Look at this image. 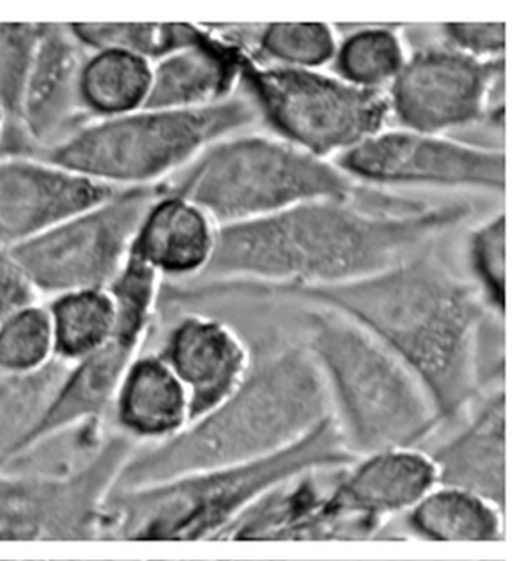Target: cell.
<instances>
[{
  "mask_svg": "<svg viewBox=\"0 0 528 561\" xmlns=\"http://www.w3.org/2000/svg\"><path fill=\"white\" fill-rule=\"evenodd\" d=\"M471 268L486 308L502 317L505 310V215L484 220L470 234Z\"/></svg>",
  "mask_w": 528,
  "mask_h": 561,
  "instance_id": "4dcf8cb0",
  "label": "cell"
},
{
  "mask_svg": "<svg viewBox=\"0 0 528 561\" xmlns=\"http://www.w3.org/2000/svg\"><path fill=\"white\" fill-rule=\"evenodd\" d=\"M41 30L36 22L0 24V112L5 117H19Z\"/></svg>",
  "mask_w": 528,
  "mask_h": 561,
  "instance_id": "f546056e",
  "label": "cell"
},
{
  "mask_svg": "<svg viewBox=\"0 0 528 561\" xmlns=\"http://www.w3.org/2000/svg\"><path fill=\"white\" fill-rule=\"evenodd\" d=\"M504 73V59L479 61L447 46L425 48L408 56L389 88L392 118L404 129L445 136L494 117Z\"/></svg>",
  "mask_w": 528,
  "mask_h": 561,
  "instance_id": "7c38bea8",
  "label": "cell"
},
{
  "mask_svg": "<svg viewBox=\"0 0 528 561\" xmlns=\"http://www.w3.org/2000/svg\"><path fill=\"white\" fill-rule=\"evenodd\" d=\"M243 47L236 39L200 33L188 46L152 64V88L146 107L200 110L231 99L241 80Z\"/></svg>",
  "mask_w": 528,
  "mask_h": 561,
  "instance_id": "e0dca14e",
  "label": "cell"
},
{
  "mask_svg": "<svg viewBox=\"0 0 528 561\" xmlns=\"http://www.w3.org/2000/svg\"><path fill=\"white\" fill-rule=\"evenodd\" d=\"M160 357L188 392L190 424L222 405L249 376L245 343L215 318H183L172 329Z\"/></svg>",
  "mask_w": 528,
  "mask_h": 561,
  "instance_id": "9a60e30c",
  "label": "cell"
},
{
  "mask_svg": "<svg viewBox=\"0 0 528 561\" xmlns=\"http://www.w3.org/2000/svg\"><path fill=\"white\" fill-rule=\"evenodd\" d=\"M241 80L269 126L288 144L329 160L386 129L388 92L365 91L321 70L261 64L243 48Z\"/></svg>",
  "mask_w": 528,
  "mask_h": 561,
  "instance_id": "9c48e42d",
  "label": "cell"
},
{
  "mask_svg": "<svg viewBox=\"0 0 528 561\" xmlns=\"http://www.w3.org/2000/svg\"><path fill=\"white\" fill-rule=\"evenodd\" d=\"M85 48L69 24H43L18 122L48 151L77 133L82 112L80 78Z\"/></svg>",
  "mask_w": 528,
  "mask_h": 561,
  "instance_id": "2e32d148",
  "label": "cell"
},
{
  "mask_svg": "<svg viewBox=\"0 0 528 561\" xmlns=\"http://www.w3.org/2000/svg\"><path fill=\"white\" fill-rule=\"evenodd\" d=\"M152 64L126 51H90L80 78L85 112L108 119L145 110L151 95Z\"/></svg>",
  "mask_w": 528,
  "mask_h": 561,
  "instance_id": "7402d4cb",
  "label": "cell"
},
{
  "mask_svg": "<svg viewBox=\"0 0 528 561\" xmlns=\"http://www.w3.org/2000/svg\"><path fill=\"white\" fill-rule=\"evenodd\" d=\"M55 354L77 365L111 342L117 329V306L108 289H82L56 295L50 306Z\"/></svg>",
  "mask_w": 528,
  "mask_h": 561,
  "instance_id": "d4e9b609",
  "label": "cell"
},
{
  "mask_svg": "<svg viewBox=\"0 0 528 561\" xmlns=\"http://www.w3.org/2000/svg\"><path fill=\"white\" fill-rule=\"evenodd\" d=\"M129 458V443L117 439L66 480L0 478V540L101 537L107 492Z\"/></svg>",
  "mask_w": 528,
  "mask_h": 561,
  "instance_id": "4fadbf2b",
  "label": "cell"
},
{
  "mask_svg": "<svg viewBox=\"0 0 528 561\" xmlns=\"http://www.w3.org/2000/svg\"><path fill=\"white\" fill-rule=\"evenodd\" d=\"M55 357L50 313L39 302L22 310L0 328V371H37Z\"/></svg>",
  "mask_w": 528,
  "mask_h": 561,
  "instance_id": "f1b7e54d",
  "label": "cell"
},
{
  "mask_svg": "<svg viewBox=\"0 0 528 561\" xmlns=\"http://www.w3.org/2000/svg\"><path fill=\"white\" fill-rule=\"evenodd\" d=\"M338 36L324 22H276L261 30L257 47L275 66L321 70L335 59Z\"/></svg>",
  "mask_w": 528,
  "mask_h": 561,
  "instance_id": "83f0119b",
  "label": "cell"
},
{
  "mask_svg": "<svg viewBox=\"0 0 528 561\" xmlns=\"http://www.w3.org/2000/svg\"><path fill=\"white\" fill-rule=\"evenodd\" d=\"M144 339L117 331L106 346L72 366L47 416L30 436L25 453L81 422L96 421L114 403L126 369ZM21 455V456H22Z\"/></svg>",
  "mask_w": 528,
  "mask_h": 561,
  "instance_id": "d6986e66",
  "label": "cell"
},
{
  "mask_svg": "<svg viewBox=\"0 0 528 561\" xmlns=\"http://www.w3.org/2000/svg\"><path fill=\"white\" fill-rule=\"evenodd\" d=\"M170 193L204 209L217 227L267 218L305 202L361 196L358 183L335 163L260 134L209 146Z\"/></svg>",
  "mask_w": 528,
  "mask_h": 561,
  "instance_id": "52a82bcc",
  "label": "cell"
},
{
  "mask_svg": "<svg viewBox=\"0 0 528 561\" xmlns=\"http://www.w3.org/2000/svg\"><path fill=\"white\" fill-rule=\"evenodd\" d=\"M466 204L388 209L317 199L267 218L219 227L215 278L283 284L284 290L335 286L376 275L421 253L470 215Z\"/></svg>",
  "mask_w": 528,
  "mask_h": 561,
  "instance_id": "6da1fadb",
  "label": "cell"
},
{
  "mask_svg": "<svg viewBox=\"0 0 528 561\" xmlns=\"http://www.w3.org/2000/svg\"><path fill=\"white\" fill-rule=\"evenodd\" d=\"M408 526L431 541H500L502 512L473 492L440 485L410 508Z\"/></svg>",
  "mask_w": 528,
  "mask_h": 561,
  "instance_id": "cb8c5ba5",
  "label": "cell"
},
{
  "mask_svg": "<svg viewBox=\"0 0 528 561\" xmlns=\"http://www.w3.org/2000/svg\"><path fill=\"white\" fill-rule=\"evenodd\" d=\"M318 470L291 478L256 501L246 512L241 537H323L352 519L369 527L411 508L437 484L434 462L415 448L366 456L329 493L318 485Z\"/></svg>",
  "mask_w": 528,
  "mask_h": 561,
  "instance_id": "ba28073f",
  "label": "cell"
},
{
  "mask_svg": "<svg viewBox=\"0 0 528 561\" xmlns=\"http://www.w3.org/2000/svg\"><path fill=\"white\" fill-rule=\"evenodd\" d=\"M437 484L505 504V392L490 394L463 432L431 456Z\"/></svg>",
  "mask_w": 528,
  "mask_h": 561,
  "instance_id": "ffe728a7",
  "label": "cell"
},
{
  "mask_svg": "<svg viewBox=\"0 0 528 561\" xmlns=\"http://www.w3.org/2000/svg\"><path fill=\"white\" fill-rule=\"evenodd\" d=\"M5 115L0 112V149H2V141H3V126H5Z\"/></svg>",
  "mask_w": 528,
  "mask_h": 561,
  "instance_id": "836d02e7",
  "label": "cell"
},
{
  "mask_svg": "<svg viewBox=\"0 0 528 561\" xmlns=\"http://www.w3.org/2000/svg\"><path fill=\"white\" fill-rule=\"evenodd\" d=\"M73 365L55 357L37 371H0V463L18 458L54 407Z\"/></svg>",
  "mask_w": 528,
  "mask_h": 561,
  "instance_id": "603a6c76",
  "label": "cell"
},
{
  "mask_svg": "<svg viewBox=\"0 0 528 561\" xmlns=\"http://www.w3.org/2000/svg\"><path fill=\"white\" fill-rule=\"evenodd\" d=\"M408 56L399 30L374 25L344 37L332 64L341 80L365 91L384 92L402 72Z\"/></svg>",
  "mask_w": 528,
  "mask_h": 561,
  "instance_id": "484cf974",
  "label": "cell"
},
{
  "mask_svg": "<svg viewBox=\"0 0 528 561\" xmlns=\"http://www.w3.org/2000/svg\"><path fill=\"white\" fill-rule=\"evenodd\" d=\"M39 297L24 268L7 250H0V328L22 310L37 305Z\"/></svg>",
  "mask_w": 528,
  "mask_h": 561,
  "instance_id": "d6a6232c",
  "label": "cell"
},
{
  "mask_svg": "<svg viewBox=\"0 0 528 561\" xmlns=\"http://www.w3.org/2000/svg\"><path fill=\"white\" fill-rule=\"evenodd\" d=\"M256 119V106L234 96L200 110L145 107L82 126L47 159L111 188H156Z\"/></svg>",
  "mask_w": 528,
  "mask_h": 561,
  "instance_id": "8992f818",
  "label": "cell"
},
{
  "mask_svg": "<svg viewBox=\"0 0 528 561\" xmlns=\"http://www.w3.org/2000/svg\"><path fill=\"white\" fill-rule=\"evenodd\" d=\"M336 167L354 182L374 185H426L440 188L505 191L501 149L463 144L418 130L383 129L336 157Z\"/></svg>",
  "mask_w": 528,
  "mask_h": 561,
  "instance_id": "8fae6325",
  "label": "cell"
},
{
  "mask_svg": "<svg viewBox=\"0 0 528 561\" xmlns=\"http://www.w3.org/2000/svg\"><path fill=\"white\" fill-rule=\"evenodd\" d=\"M307 323V347L355 455L414 448L440 424L421 380L376 336L324 308L310 312Z\"/></svg>",
  "mask_w": 528,
  "mask_h": 561,
  "instance_id": "5b68a950",
  "label": "cell"
},
{
  "mask_svg": "<svg viewBox=\"0 0 528 561\" xmlns=\"http://www.w3.org/2000/svg\"><path fill=\"white\" fill-rule=\"evenodd\" d=\"M217 231L215 220L193 202L179 194L159 193L146 209L130 256L162 278L200 275L215 256Z\"/></svg>",
  "mask_w": 528,
  "mask_h": 561,
  "instance_id": "ac0fdd59",
  "label": "cell"
},
{
  "mask_svg": "<svg viewBox=\"0 0 528 561\" xmlns=\"http://www.w3.org/2000/svg\"><path fill=\"white\" fill-rule=\"evenodd\" d=\"M156 188L117 190L95 207L7 250L39 294L108 289L129 260Z\"/></svg>",
  "mask_w": 528,
  "mask_h": 561,
  "instance_id": "30bf717a",
  "label": "cell"
},
{
  "mask_svg": "<svg viewBox=\"0 0 528 561\" xmlns=\"http://www.w3.org/2000/svg\"><path fill=\"white\" fill-rule=\"evenodd\" d=\"M115 191L48 159L0 157V245L24 244Z\"/></svg>",
  "mask_w": 528,
  "mask_h": 561,
  "instance_id": "5bb4252c",
  "label": "cell"
},
{
  "mask_svg": "<svg viewBox=\"0 0 528 561\" xmlns=\"http://www.w3.org/2000/svg\"><path fill=\"white\" fill-rule=\"evenodd\" d=\"M114 407L119 426L138 439L163 443L190 424L188 392L160 354L134 358Z\"/></svg>",
  "mask_w": 528,
  "mask_h": 561,
  "instance_id": "44dd1931",
  "label": "cell"
},
{
  "mask_svg": "<svg viewBox=\"0 0 528 561\" xmlns=\"http://www.w3.org/2000/svg\"><path fill=\"white\" fill-rule=\"evenodd\" d=\"M328 381L309 347L269 358L222 405L119 471L118 492L256 461L298 443L333 416Z\"/></svg>",
  "mask_w": 528,
  "mask_h": 561,
  "instance_id": "3957f363",
  "label": "cell"
},
{
  "mask_svg": "<svg viewBox=\"0 0 528 561\" xmlns=\"http://www.w3.org/2000/svg\"><path fill=\"white\" fill-rule=\"evenodd\" d=\"M335 416L256 461L125 490L104 507L106 535L127 540H197L220 533L280 484L318 469L357 462Z\"/></svg>",
  "mask_w": 528,
  "mask_h": 561,
  "instance_id": "277c9868",
  "label": "cell"
},
{
  "mask_svg": "<svg viewBox=\"0 0 528 561\" xmlns=\"http://www.w3.org/2000/svg\"><path fill=\"white\" fill-rule=\"evenodd\" d=\"M69 27L85 50L126 51L151 62L188 46L200 33L196 25L149 22H78Z\"/></svg>",
  "mask_w": 528,
  "mask_h": 561,
  "instance_id": "4316f807",
  "label": "cell"
},
{
  "mask_svg": "<svg viewBox=\"0 0 528 561\" xmlns=\"http://www.w3.org/2000/svg\"><path fill=\"white\" fill-rule=\"evenodd\" d=\"M290 291L376 336L421 380L440 422L459 416L478 392L489 308L478 287L436 254L415 253L351 283Z\"/></svg>",
  "mask_w": 528,
  "mask_h": 561,
  "instance_id": "7a4b0ae2",
  "label": "cell"
},
{
  "mask_svg": "<svg viewBox=\"0 0 528 561\" xmlns=\"http://www.w3.org/2000/svg\"><path fill=\"white\" fill-rule=\"evenodd\" d=\"M444 37L445 46L479 61L504 59V22H451L444 25Z\"/></svg>",
  "mask_w": 528,
  "mask_h": 561,
  "instance_id": "1f68e13d",
  "label": "cell"
}]
</instances>
